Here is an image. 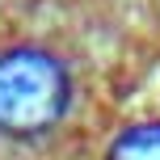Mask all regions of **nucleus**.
Returning <instances> with one entry per match:
<instances>
[{"instance_id": "obj_1", "label": "nucleus", "mask_w": 160, "mask_h": 160, "mask_svg": "<svg viewBox=\"0 0 160 160\" xmlns=\"http://www.w3.org/2000/svg\"><path fill=\"white\" fill-rule=\"evenodd\" d=\"M72 105V76L51 51L13 47L0 55V135L38 139Z\"/></svg>"}, {"instance_id": "obj_2", "label": "nucleus", "mask_w": 160, "mask_h": 160, "mask_svg": "<svg viewBox=\"0 0 160 160\" xmlns=\"http://www.w3.org/2000/svg\"><path fill=\"white\" fill-rule=\"evenodd\" d=\"M101 160H160V118H143L122 127L110 139Z\"/></svg>"}]
</instances>
